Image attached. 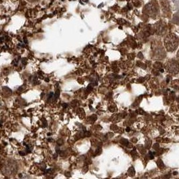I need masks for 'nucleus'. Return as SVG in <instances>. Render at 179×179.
Wrapping results in <instances>:
<instances>
[{
    "instance_id": "6",
    "label": "nucleus",
    "mask_w": 179,
    "mask_h": 179,
    "mask_svg": "<svg viewBox=\"0 0 179 179\" xmlns=\"http://www.w3.org/2000/svg\"><path fill=\"white\" fill-rule=\"evenodd\" d=\"M177 56H178V58H179V51H178V53H177Z\"/></svg>"
},
{
    "instance_id": "2",
    "label": "nucleus",
    "mask_w": 179,
    "mask_h": 179,
    "mask_svg": "<svg viewBox=\"0 0 179 179\" xmlns=\"http://www.w3.org/2000/svg\"><path fill=\"white\" fill-rule=\"evenodd\" d=\"M166 70L170 73L176 74L179 71V64L177 61L174 60L170 61L166 64Z\"/></svg>"
},
{
    "instance_id": "7",
    "label": "nucleus",
    "mask_w": 179,
    "mask_h": 179,
    "mask_svg": "<svg viewBox=\"0 0 179 179\" xmlns=\"http://www.w3.org/2000/svg\"><path fill=\"white\" fill-rule=\"evenodd\" d=\"M174 175H176V174H177V172H174Z\"/></svg>"
},
{
    "instance_id": "4",
    "label": "nucleus",
    "mask_w": 179,
    "mask_h": 179,
    "mask_svg": "<svg viewBox=\"0 0 179 179\" xmlns=\"http://www.w3.org/2000/svg\"><path fill=\"white\" fill-rule=\"evenodd\" d=\"M157 164H158V166L160 168L164 167V164H163V162H162L161 160H159L157 162Z\"/></svg>"
},
{
    "instance_id": "1",
    "label": "nucleus",
    "mask_w": 179,
    "mask_h": 179,
    "mask_svg": "<svg viewBox=\"0 0 179 179\" xmlns=\"http://www.w3.org/2000/svg\"><path fill=\"white\" fill-rule=\"evenodd\" d=\"M179 44V38L175 34H170L164 39V45L166 50L169 52L175 50Z\"/></svg>"
},
{
    "instance_id": "3",
    "label": "nucleus",
    "mask_w": 179,
    "mask_h": 179,
    "mask_svg": "<svg viewBox=\"0 0 179 179\" xmlns=\"http://www.w3.org/2000/svg\"><path fill=\"white\" fill-rule=\"evenodd\" d=\"M162 9L164 13H168L170 11V5L167 0H161Z\"/></svg>"
},
{
    "instance_id": "5",
    "label": "nucleus",
    "mask_w": 179,
    "mask_h": 179,
    "mask_svg": "<svg viewBox=\"0 0 179 179\" xmlns=\"http://www.w3.org/2000/svg\"><path fill=\"white\" fill-rule=\"evenodd\" d=\"M172 1L175 4H179V0H172Z\"/></svg>"
}]
</instances>
